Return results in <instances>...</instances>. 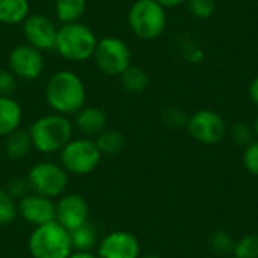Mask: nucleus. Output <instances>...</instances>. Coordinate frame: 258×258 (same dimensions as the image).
Segmentation results:
<instances>
[{
  "label": "nucleus",
  "instance_id": "nucleus-1",
  "mask_svg": "<svg viewBox=\"0 0 258 258\" xmlns=\"http://www.w3.org/2000/svg\"><path fill=\"white\" fill-rule=\"evenodd\" d=\"M45 100L59 115L67 116L77 113L82 107H85V83L76 73L60 70L50 77L45 86Z\"/></svg>",
  "mask_w": 258,
  "mask_h": 258
},
{
  "label": "nucleus",
  "instance_id": "nucleus-35",
  "mask_svg": "<svg viewBox=\"0 0 258 258\" xmlns=\"http://www.w3.org/2000/svg\"><path fill=\"white\" fill-rule=\"evenodd\" d=\"M252 128H254V133H255V136L258 138V116L255 118V121H254V125H252Z\"/></svg>",
  "mask_w": 258,
  "mask_h": 258
},
{
  "label": "nucleus",
  "instance_id": "nucleus-20",
  "mask_svg": "<svg viewBox=\"0 0 258 258\" xmlns=\"http://www.w3.org/2000/svg\"><path fill=\"white\" fill-rule=\"evenodd\" d=\"M95 145L100 150L101 156H116L124 150L125 138L119 130L106 128L98 136H95Z\"/></svg>",
  "mask_w": 258,
  "mask_h": 258
},
{
  "label": "nucleus",
  "instance_id": "nucleus-33",
  "mask_svg": "<svg viewBox=\"0 0 258 258\" xmlns=\"http://www.w3.org/2000/svg\"><path fill=\"white\" fill-rule=\"evenodd\" d=\"M154 2H157L159 5H162V6L166 9V8H175V6H180V5L186 3L187 0H154Z\"/></svg>",
  "mask_w": 258,
  "mask_h": 258
},
{
  "label": "nucleus",
  "instance_id": "nucleus-10",
  "mask_svg": "<svg viewBox=\"0 0 258 258\" xmlns=\"http://www.w3.org/2000/svg\"><path fill=\"white\" fill-rule=\"evenodd\" d=\"M8 68L17 79L35 80L44 71L42 51L33 48L29 44L15 45L8 56Z\"/></svg>",
  "mask_w": 258,
  "mask_h": 258
},
{
  "label": "nucleus",
  "instance_id": "nucleus-9",
  "mask_svg": "<svg viewBox=\"0 0 258 258\" xmlns=\"http://www.w3.org/2000/svg\"><path fill=\"white\" fill-rule=\"evenodd\" d=\"M187 128L190 136L204 145H215L221 142L227 133V125L222 116L209 109L198 110L189 116Z\"/></svg>",
  "mask_w": 258,
  "mask_h": 258
},
{
  "label": "nucleus",
  "instance_id": "nucleus-24",
  "mask_svg": "<svg viewBox=\"0 0 258 258\" xmlns=\"http://www.w3.org/2000/svg\"><path fill=\"white\" fill-rule=\"evenodd\" d=\"M209 245H210V249L213 252H216L218 255H228V254H231L234 251L236 242L228 233L216 231V233H213L210 236Z\"/></svg>",
  "mask_w": 258,
  "mask_h": 258
},
{
  "label": "nucleus",
  "instance_id": "nucleus-7",
  "mask_svg": "<svg viewBox=\"0 0 258 258\" xmlns=\"http://www.w3.org/2000/svg\"><path fill=\"white\" fill-rule=\"evenodd\" d=\"M92 59L103 74L115 77L132 65V50L121 38L106 36L98 41Z\"/></svg>",
  "mask_w": 258,
  "mask_h": 258
},
{
  "label": "nucleus",
  "instance_id": "nucleus-19",
  "mask_svg": "<svg viewBox=\"0 0 258 258\" xmlns=\"http://www.w3.org/2000/svg\"><path fill=\"white\" fill-rule=\"evenodd\" d=\"M29 0H0V23L18 24L29 17Z\"/></svg>",
  "mask_w": 258,
  "mask_h": 258
},
{
  "label": "nucleus",
  "instance_id": "nucleus-11",
  "mask_svg": "<svg viewBox=\"0 0 258 258\" xmlns=\"http://www.w3.org/2000/svg\"><path fill=\"white\" fill-rule=\"evenodd\" d=\"M23 33L29 45L39 51L54 50L57 29L53 21L42 14H32L23 21Z\"/></svg>",
  "mask_w": 258,
  "mask_h": 258
},
{
  "label": "nucleus",
  "instance_id": "nucleus-34",
  "mask_svg": "<svg viewBox=\"0 0 258 258\" xmlns=\"http://www.w3.org/2000/svg\"><path fill=\"white\" fill-rule=\"evenodd\" d=\"M68 258H98V255L92 254V252H76V251H73Z\"/></svg>",
  "mask_w": 258,
  "mask_h": 258
},
{
  "label": "nucleus",
  "instance_id": "nucleus-23",
  "mask_svg": "<svg viewBox=\"0 0 258 258\" xmlns=\"http://www.w3.org/2000/svg\"><path fill=\"white\" fill-rule=\"evenodd\" d=\"M17 216L18 206L15 198H12L6 189H0V227L14 224Z\"/></svg>",
  "mask_w": 258,
  "mask_h": 258
},
{
  "label": "nucleus",
  "instance_id": "nucleus-18",
  "mask_svg": "<svg viewBox=\"0 0 258 258\" xmlns=\"http://www.w3.org/2000/svg\"><path fill=\"white\" fill-rule=\"evenodd\" d=\"M33 148L29 130L17 128L15 132L5 136V153L9 159H21L29 154Z\"/></svg>",
  "mask_w": 258,
  "mask_h": 258
},
{
  "label": "nucleus",
  "instance_id": "nucleus-4",
  "mask_svg": "<svg viewBox=\"0 0 258 258\" xmlns=\"http://www.w3.org/2000/svg\"><path fill=\"white\" fill-rule=\"evenodd\" d=\"M166 9L154 0H136L127 12L130 30L144 41L160 38L166 29Z\"/></svg>",
  "mask_w": 258,
  "mask_h": 258
},
{
  "label": "nucleus",
  "instance_id": "nucleus-27",
  "mask_svg": "<svg viewBox=\"0 0 258 258\" xmlns=\"http://www.w3.org/2000/svg\"><path fill=\"white\" fill-rule=\"evenodd\" d=\"M162 119L171 128H181V127H187L189 116L180 107L169 106L162 112Z\"/></svg>",
  "mask_w": 258,
  "mask_h": 258
},
{
  "label": "nucleus",
  "instance_id": "nucleus-16",
  "mask_svg": "<svg viewBox=\"0 0 258 258\" xmlns=\"http://www.w3.org/2000/svg\"><path fill=\"white\" fill-rule=\"evenodd\" d=\"M23 118L21 106L12 97H0V136H8L9 133L20 128Z\"/></svg>",
  "mask_w": 258,
  "mask_h": 258
},
{
  "label": "nucleus",
  "instance_id": "nucleus-17",
  "mask_svg": "<svg viewBox=\"0 0 258 258\" xmlns=\"http://www.w3.org/2000/svg\"><path fill=\"white\" fill-rule=\"evenodd\" d=\"M70 240H71L73 251L76 252H92V249H95L100 243L98 231L89 222L70 231Z\"/></svg>",
  "mask_w": 258,
  "mask_h": 258
},
{
  "label": "nucleus",
  "instance_id": "nucleus-8",
  "mask_svg": "<svg viewBox=\"0 0 258 258\" xmlns=\"http://www.w3.org/2000/svg\"><path fill=\"white\" fill-rule=\"evenodd\" d=\"M27 183L33 194L53 200L63 195L68 186V172L57 163L39 162L30 168Z\"/></svg>",
  "mask_w": 258,
  "mask_h": 258
},
{
  "label": "nucleus",
  "instance_id": "nucleus-3",
  "mask_svg": "<svg viewBox=\"0 0 258 258\" xmlns=\"http://www.w3.org/2000/svg\"><path fill=\"white\" fill-rule=\"evenodd\" d=\"M98 44L97 35L83 23H68L57 29L54 50L68 62H85L94 56Z\"/></svg>",
  "mask_w": 258,
  "mask_h": 258
},
{
  "label": "nucleus",
  "instance_id": "nucleus-21",
  "mask_svg": "<svg viewBox=\"0 0 258 258\" xmlns=\"http://www.w3.org/2000/svg\"><path fill=\"white\" fill-rule=\"evenodd\" d=\"M86 11V0H56L54 12L62 24L77 23Z\"/></svg>",
  "mask_w": 258,
  "mask_h": 258
},
{
  "label": "nucleus",
  "instance_id": "nucleus-36",
  "mask_svg": "<svg viewBox=\"0 0 258 258\" xmlns=\"http://www.w3.org/2000/svg\"><path fill=\"white\" fill-rule=\"evenodd\" d=\"M139 258H160L159 255H156V254H148V255H144V257H139Z\"/></svg>",
  "mask_w": 258,
  "mask_h": 258
},
{
  "label": "nucleus",
  "instance_id": "nucleus-6",
  "mask_svg": "<svg viewBox=\"0 0 258 258\" xmlns=\"http://www.w3.org/2000/svg\"><path fill=\"white\" fill-rule=\"evenodd\" d=\"M101 153L89 138L71 139L60 151V166L73 175H88L100 163Z\"/></svg>",
  "mask_w": 258,
  "mask_h": 258
},
{
  "label": "nucleus",
  "instance_id": "nucleus-5",
  "mask_svg": "<svg viewBox=\"0 0 258 258\" xmlns=\"http://www.w3.org/2000/svg\"><path fill=\"white\" fill-rule=\"evenodd\" d=\"M27 246L32 258H68L73 252L70 231L56 221L33 228Z\"/></svg>",
  "mask_w": 258,
  "mask_h": 258
},
{
  "label": "nucleus",
  "instance_id": "nucleus-13",
  "mask_svg": "<svg viewBox=\"0 0 258 258\" xmlns=\"http://www.w3.org/2000/svg\"><path fill=\"white\" fill-rule=\"evenodd\" d=\"M89 219V207L80 194H67L56 203V222L65 230L73 231Z\"/></svg>",
  "mask_w": 258,
  "mask_h": 258
},
{
  "label": "nucleus",
  "instance_id": "nucleus-29",
  "mask_svg": "<svg viewBox=\"0 0 258 258\" xmlns=\"http://www.w3.org/2000/svg\"><path fill=\"white\" fill-rule=\"evenodd\" d=\"M243 165L249 174H252L254 177H258V139L245 148Z\"/></svg>",
  "mask_w": 258,
  "mask_h": 258
},
{
  "label": "nucleus",
  "instance_id": "nucleus-22",
  "mask_svg": "<svg viewBox=\"0 0 258 258\" xmlns=\"http://www.w3.org/2000/svg\"><path fill=\"white\" fill-rule=\"evenodd\" d=\"M121 85L122 88L130 94H141L148 88V76L147 73L136 65H130L121 76Z\"/></svg>",
  "mask_w": 258,
  "mask_h": 258
},
{
  "label": "nucleus",
  "instance_id": "nucleus-12",
  "mask_svg": "<svg viewBox=\"0 0 258 258\" xmlns=\"http://www.w3.org/2000/svg\"><path fill=\"white\" fill-rule=\"evenodd\" d=\"M17 206L18 216L35 228L56 221V203H53L51 198L30 192L20 198Z\"/></svg>",
  "mask_w": 258,
  "mask_h": 258
},
{
  "label": "nucleus",
  "instance_id": "nucleus-28",
  "mask_svg": "<svg viewBox=\"0 0 258 258\" xmlns=\"http://www.w3.org/2000/svg\"><path fill=\"white\" fill-rule=\"evenodd\" d=\"M231 138H233V142L237 144L239 147H248L251 145L255 139V133H254V128L245 122H239L236 125H233L231 128Z\"/></svg>",
  "mask_w": 258,
  "mask_h": 258
},
{
  "label": "nucleus",
  "instance_id": "nucleus-30",
  "mask_svg": "<svg viewBox=\"0 0 258 258\" xmlns=\"http://www.w3.org/2000/svg\"><path fill=\"white\" fill-rule=\"evenodd\" d=\"M17 89V77L14 73L6 68L0 70V97H12Z\"/></svg>",
  "mask_w": 258,
  "mask_h": 258
},
{
  "label": "nucleus",
  "instance_id": "nucleus-31",
  "mask_svg": "<svg viewBox=\"0 0 258 258\" xmlns=\"http://www.w3.org/2000/svg\"><path fill=\"white\" fill-rule=\"evenodd\" d=\"M6 190L9 192V195H11L12 198H18V200H20V198H23L24 195H27V190H30V187H29L27 178H20V177H17V178H12V180L9 181Z\"/></svg>",
  "mask_w": 258,
  "mask_h": 258
},
{
  "label": "nucleus",
  "instance_id": "nucleus-32",
  "mask_svg": "<svg viewBox=\"0 0 258 258\" xmlns=\"http://www.w3.org/2000/svg\"><path fill=\"white\" fill-rule=\"evenodd\" d=\"M248 94H249V98H251V101L255 104L258 107V76L255 79H252L251 80V83H249V88H248Z\"/></svg>",
  "mask_w": 258,
  "mask_h": 258
},
{
  "label": "nucleus",
  "instance_id": "nucleus-26",
  "mask_svg": "<svg viewBox=\"0 0 258 258\" xmlns=\"http://www.w3.org/2000/svg\"><path fill=\"white\" fill-rule=\"evenodd\" d=\"M190 14L195 18L207 20L216 12V0H187Z\"/></svg>",
  "mask_w": 258,
  "mask_h": 258
},
{
  "label": "nucleus",
  "instance_id": "nucleus-25",
  "mask_svg": "<svg viewBox=\"0 0 258 258\" xmlns=\"http://www.w3.org/2000/svg\"><path fill=\"white\" fill-rule=\"evenodd\" d=\"M233 254L236 258H258V234H248L236 242Z\"/></svg>",
  "mask_w": 258,
  "mask_h": 258
},
{
  "label": "nucleus",
  "instance_id": "nucleus-2",
  "mask_svg": "<svg viewBox=\"0 0 258 258\" xmlns=\"http://www.w3.org/2000/svg\"><path fill=\"white\" fill-rule=\"evenodd\" d=\"M32 145L42 154H53L73 139V125L67 116L51 113L38 118L29 128Z\"/></svg>",
  "mask_w": 258,
  "mask_h": 258
},
{
  "label": "nucleus",
  "instance_id": "nucleus-15",
  "mask_svg": "<svg viewBox=\"0 0 258 258\" xmlns=\"http://www.w3.org/2000/svg\"><path fill=\"white\" fill-rule=\"evenodd\" d=\"M76 127L86 136H98L107 128V116L98 107H82L76 113Z\"/></svg>",
  "mask_w": 258,
  "mask_h": 258
},
{
  "label": "nucleus",
  "instance_id": "nucleus-14",
  "mask_svg": "<svg viewBox=\"0 0 258 258\" xmlns=\"http://www.w3.org/2000/svg\"><path fill=\"white\" fill-rule=\"evenodd\" d=\"M139 242L128 231L109 233L97 246L98 258H139Z\"/></svg>",
  "mask_w": 258,
  "mask_h": 258
}]
</instances>
